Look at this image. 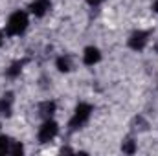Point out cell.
Returning a JSON list of instances; mask_svg holds the SVG:
<instances>
[{"instance_id":"obj_12","label":"cell","mask_w":158,"mask_h":156,"mask_svg":"<svg viewBox=\"0 0 158 156\" xmlns=\"http://www.w3.org/2000/svg\"><path fill=\"white\" fill-rule=\"evenodd\" d=\"M136 151V145H134V142L132 140H127L125 143H123V153H127V154H132Z\"/></svg>"},{"instance_id":"obj_15","label":"cell","mask_w":158,"mask_h":156,"mask_svg":"<svg viewBox=\"0 0 158 156\" xmlns=\"http://www.w3.org/2000/svg\"><path fill=\"white\" fill-rule=\"evenodd\" d=\"M153 9H155V11H156V13H158V0H156V2H155V4H153Z\"/></svg>"},{"instance_id":"obj_1","label":"cell","mask_w":158,"mask_h":156,"mask_svg":"<svg viewBox=\"0 0 158 156\" xmlns=\"http://www.w3.org/2000/svg\"><path fill=\"white\" fill-rule=\"evenodd\" d=\"M26 28H28V15L24 11H15L6 24V33L9 37H15V35L24 33Z\"/></svg>"},{"instance_id":"obj_9","label":"cell","mask_w":158,"mask_h":156,"mask_svg":"<svg viewBox=\"0 0 158 156\" xmlns=\"http://www.w3.org/2000/svg\"><path fill=\"white\" fill-rule=\"evenodd\" d=\"M57 68H59L61 72H70V68H72V59H70L68 55L59 57V59H57Z\"/></svg>"},{"instance_id":"obj_4","label":"cell","mask_w":158,"mask_h":156,"mask_svg":"<svg viewBox=\"0 0 158 156\" xmlns=\"http://www.w3.org/2000/svg\"><path fill=\"white\" fill-rule=\"evenodd\" d=\"M147 40H149V33L147 31H134L131 35V39H129V46L132 50H143Z\"/></svg>"},{"instance_id":"obj_7","label":"cell","mask_w":158,"mask_h":156,"mask_svg":"<svg viewBox=\"0 0 158 156\" xmlns=\"http://www.w3.org/2000/svg\"><path fill=\"white\" fill-rule=\"evenodd\" d=\"M11 107H13V94H6L0 99V114L2 116H11Z\"/></svg>"},{"instance_id":"obj_10","label":"cell","mask_w":158,"mask_h":156,"mask_svg":"<svg viewBox=\"0 0 158 156\" xmlns=\"http://www.w3.org/2000/svg\"><path fill=\"white\" fill-rule=\"evenodd\" d=\"M22 66H24V61H17V63H13V64L9 66V70H7V77H17V76L20 74Z\"/></svg>"},{"instance_id":"obj_14","label":"cell","mask_w":158,"mask_h":156,"mask_svg":"<svg viewBox=\"0 0 158 156\" xmlns=\"http://www.w3.org/2000/svg\"><path fill=\"white\" fill-rule=\"evenodd\" d=\"M86 2H88L90 6H98V4H101L103 0H86Z\"/></svg>"},{"instance_id":"obj_3","label":"cell","mask_w":158,"mask_h":156,"mask_svg":"<svg viewBox=\"0 0 158 156\" xmlns=\"http://www.w3.org/2000/svg\"><path fill=\"white\" fill-rule=\"evenodd\" d=\"M57 132H59L57 123L52 121V119H46V121L42 123V127L39 129V142L40 143H48V142H52V140L57 136Z\"/></svg>"},{"instance_id":"obj_8","label":"cell","mask_w":158,"mask_h":156,"mask_svg":"<svg viewBox=\"0 0 158 156\" xmlns=\"http://www.w3.org/2000/svg\"><path fill=\"white\" fill-rule=\"evenodd\" d=\"M39 112H40V116H44L46 119H50L52 114L55 112V103H53V101H44L39 107Z\"/></svg>"},{"instance_id":"obj_5","label":"cell","mask_w":158,"mask_h":156,"mask_svg":"<svg viewBox=\"0 0 158 156\" xmlns=\"http://www.w3.org/2000/svg\"><path fill=\"white\" fill-rule=\"evenodd\" d=\"M50 7H52V0H33L31 6H30L31 13H33L35 17H42V15H46V11H48Z\"/></svg>"},{"instance_id":"obj_11","label":"cell","mask_w":158,"mask_h":156,"mask_svg":"<svg viewBox=\"0 0 158 156\" xmlns=\"http://www.w3.org/2000/svg\"><path fill=\"white\" fill-rule=\"evenodd\" d=\"M11 140L7 136H0V154H6V153H11Z\"/></svg>"},{"instance_id":"obj_16","label":"cell","mask_w":158,"mask_h":156,"mask_svg":"<svg viewBox=\"0 0 158 156\" xmlns=\"http://www.w3.org/2000/svg\"><path fill=\"white\" fill-rule=\"evenodd\" d=\"M0 44H2V33H0Z\"/></svg>"},{"instance_id":"obj_6","label":"cell","mask_w":158,"mask_h":156,"mask_svg":"<svg viewBox=\"0 0 158 156\" xmlns=\"http://www.w3.org/2000/svg\"><path fill=\"white\" fill-rule=\"evenodd\" d=\"M99 59H101V53H99V50L94 48V46H88V48L85 50V53H83V61H85V64H88V66L99 63Z\"/></svg>"},{"instance_id":"obj_2","label":"cell","mask_w":158,"mask_h":156,"mask_svg":"<svg viewBox=\"0 0 158 156\" xmlns=\"http://www.w3.org/2000/svg\"><path fill=\"white\" fill-rule=\"evenodd\" d=\"M90 112H92V107L88 103H79L76 107V112H74L72 119H70V129L76 130L79 127H83L86 123V119L90 117Z\"/></svg>"},{"instance_id":"obj_13","label":"cell","mask_w":158,"mask_h":156,"mask_svg":"<svg viewBox=\"0 0 158 156\" xmlns=\"http://www.w3.org/2000/svg\"><path fill=\"white\" fill-rule=\"evenodd\" d=\"M24 149H22V145L19 143V142H13L11 143V154H20Z\"/></svg>"}]
</instances>
